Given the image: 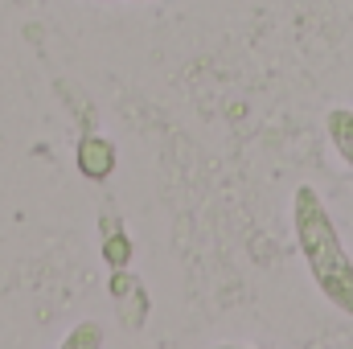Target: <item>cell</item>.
Returning a JSON list of instances; mask_svg holds the SVG:
<instances>
[{
	"label": "cell",
	"mask_w": 353,
	"mask_h": 349,
	"mask_svg": "<svg viewBox=\"0 0 353 349\" xmlns=\"http://www.w3.org/2000/svg\"><path fill=\"white\" fill-rule=\"evenodd\" d=\"M66 349H94L103 346V333H99V325H90V321H83L74 333H66V341H62Z\"/></svg>",
	"instance_id": "5b68a950"
},
{
	"label": "cell",
	"mask_w": 353,
	"mask_h": 349,
	"mask_svg": "<svg viewBox=\"0 0 353 349\" xmlns=\"http://www.w3.org/2000/svg\"><path fill=\"white\" fill-rule=\"evenodd\" d=\"M103 259L111 267H128L132 263V239L119 230L115 218H107V230H103Z\"/></svg>",
	"instance_id": "277c9868"
},
{
	"label": "cell",
	"mask_w": 353,
	"mask_h": 349,
	"mask_svg": "<svg viewBox=\"0 0 353 349\" xmlns=\"http://www.w3.org/2000/svg\"><path fill=\"white\" fill-rule=\"evenodd\" d=\"M292 230H296V247L308 263L316 292L337 312L353 317V259L337 235L333 214L325 210V201L312 185H300L292 193Z\"/></svg>",
	"instance_id": "6da1fadb"
},
{
	"label": "cell",
	"mask_w": 353,
	"mask_h": 349,
	"mask_svg": "<svg viewBox=\"0 0 353 349\" xmlns=\"http://www.w3.org/2000/svg\"><path fill=\"white\" fill-rule=\"evenodd\" d=\"M325 132H329V144L337 148V157L353 169V111L350 107H333L325 115Z\"/></svg>",
	"instance_id": "3957f363"
},
{
	"label": "cell",
	"mask_w": 353,
	"mask_h": 349,
	"mask_svg": "<svg viewBox=\"0 0 353 349\" xmlns=\"http://www.w3.org/2000/svg\"><path fill=\"white\" fill-rule=\"evenodd\" d=\"M74 161H79V173L87 177V181H107V177L115 173V144H111L107 136L87 132V136L79 140Z\"/></svg>",
	"instance_id": "7a4b0ae2"
}]
</instances>
